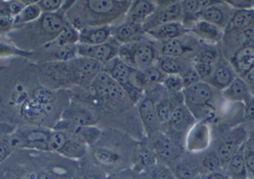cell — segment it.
Returning a JSON list of instances; mask_svg holds the SVG:
<instances>
[{
	"label": "cell",
	"instance_id": "9a60e30c",
	"mask_svg": "<svg viewBox=\"0 0 254 179\" xmlns=\"http://www.w3.org/2000/svg\"><path fill=\"white\" fill-rule=\"evenodd\" d=\"M155 9V4L152 1H133L127 13V22L141 25L154 13Z\"/></svg>",
	"mask_w": 254,
	"mask_h": 179
},
{
	"label": "cell",
	"instance_id": "2e32d148",
	"mask_svg": "<svg viewBox=\"0 0 254 179\" xmlns=\"http://www.w3.org/2000/svg\"><path fill=\"white\" fill-rule=\"evenodd\" d=\"M244 147L245 144L235 154L224 169V173L230 179H248V170L244 156Z\"/></svg>",
	"mask_w": 254,
	"mask_h": 179
},
{
	"label": "cell",
	"instance_id": "60d3db41",
	"mask_svg": "<svg viewBox=\"0 0 254 179\" xmlns=\"http://www.w3.org/2000/svg\"><path fill=\"white\" fill-rule=\"evenodd\" d=\"M64 2V1H60V0H45V1H38V4L44 13H57L58 10L63 7Z\"/></svg>",
	"mask_w": 254,
	"mask_h": 179
},
{
	"label": "cell",
	"instance_id": "ba28073f",
	"mask_svg": "<svg viewBox=\"0 0 254 179\" xmlns=\"http://www.w3.org/2000/svg\"><path fill=\"white\" fill-rule=\"evenodd\" d=\"M77 52L78 55L82 58H90L102 64L111 61L119 54L120 49L109 43L98 46H87L79 43L77 46Z\"/></svg>",
	"mask_w": 254,
	"mask_h": 179
},
{
	"label": "cell",
	"instance_id": "4dcf8cb0",
	"mask_svg": "<svg viewBox=\"0 0 254 179\" xmlns=\"http://www.w3.org/2000/svg\"><path fill=\"white\" fill-rule=\"evenodd\" d=\"M216 3L203 10L200 13V16L203 20L209 23L215 25H221L224 19V13L220 7L215 5Z\"/></svg>",
	"mask_w": 254,
	"mask_h": 179
},
{
	"label": "cell",
	"instance_id": "74e56055",
	"mask_svg": "<svg viewBox=\"0 0 254 179\" xmlns=\"http://www.w3.org/2000/svg\"><path fill=\"white\" fill-rule=\"evenodd\" d=\"M163 84L168 90L178 92L184 90V84L182 77L180 74L169 75L163 80Z\"/></svg>",
	"mask_w": 254,
	"mask_h": 179
},
{
	"label": "cell",
	"instance_id": "f35d334b",
	"mask_svg": "<svg viewBox=\"0 0 254 179\" xmlns=\"http://www.w3.org/2000/svg\"><path fill=\"white\" fill-rule=\"evenodd\" d=\"M95 157L99 162L105 164H114L119 160V155L109 149H97L95 152Z\"/></svg>",
	"mask_w": 254,
	"mask_h": 179
},
{
	"label": "cell",
	"instance_id": "d4e9b609",
	"mask_svg": "<svg viewBox=\"0 0 254 179\" xmlns=\"http://www.w3.org/2000/svg\"><path fill=\"white\" fill-rule=\"evenodd\" d=\"M59 47L72 46L79 42V31L66 21V25L60 35L56 40Z\"/></svg>",
	"mask_w": 254,
	"mask_h": 179
},
{
	"label": "cell",
	"instance_id": "d6a6232c",
	"mask_svg": "<svg viewBox=\"0 0 254 179\" xmlns=\"http://www.w3.org/2000/svg\"><path fill=\"white\" fill-rule=\"evenodd\" d=\"M244 156L248 170V179H254V142H245Z\"/></svg>",
	"mask_w": 254,
	"mask_h": 179
},
{
	"label": "cell",
	"instance_id": "ab89813d",
	"mask_svg": "<svg viewBox=\"0 0 254 179\" xmlns=\"http://www.w3.org/2000/svg\"><path fill=\"white\" fill-rule=\"evenodd\" d=\"M151 173L153 179H175L171 169L164 165H154Z\"/></svg>",
	"mask_w": 254,
	"mask_h": 179
},
{
	"label": "cell",
	"instance_id": "e0dca14e",
	"mask_svg": "<svg viewBox=\"0 0 254 179\" xmlns=\"http://www.w3.org/2000/svg\"><path fill=\"white\" fill-rule=\"evenodd\" d=\"M182 13L181 2L172 1V2L167 3V4H166L163 8L156 15L155 19L153 20V25L151 28L163 25V24L175 22L178 18L181 17Z\"/></svg>",
	"mask_w": 254,
	"mask_h": 179
},
{
	"label": "cell",
	"instance_id": "7c38bea8",
	"mask_svg": "<svg viewBox=\"0 0 254 179\" xmlns=\"http://www.w3.org/2000/svg\"><path fill=\"white\" fill-rule=\"evenodd\" d=\"M112 31L108 25L83 28L79 31V43L87 46L104 44L109 40Z\"/></svg>",
	"mask_w": 254,
	"mask_h": 179
},
{
	"label": "cell",
	"instance_id": "7402d4cb",
	"mask_svg": "<svg viewBox=\"0 0 254 179\" xmlns=\"http://www.w3.org/2000/svg\"><path fill=\"white\" fill-rule=\"evenodd\" d=\"M21 113L26 119L31 121L39 120L49 114L45 106L33 96L22 105Z\"/></svg>",
	"mask_w": 254,
	"mask_h": 179
},
{
	"label": "cell",
	"instance_id": "9f6ffc18",
	"mask_svg": "<svg viewBox=\"0 0 254 179\" xmlns=\"http://www.w3.org/2000/svg\"><path fill=\"white\" fill-rule=\"evenodd\" d=\"M39 177H38V174L35 172H29V173H26L25 174L23 177L20 179H38Z\"/></svg>",
	"mask_w": 254,
	"mask_h": 179
},
{
	"label": "cell",
	"instance_id": "30bf717a",
	"mask_svg": "<svg viewBox=\"0 0 254 179\" xmlns=\"http://www.w3.org/2000/svg\"><path fill=\"white\" fill-rule=\"evenodd\" d=\"M187 107L209 104L212 98L211 87L206 82H199L183 90Z\"/></svg>",
	"mask_w": 254,
	"mask_h": 179
},
{
	"label": "cell",
	"instance_id": "680465c9",
	"mask_svg": "<svg viewBox=\"0 0 254 179\" xmlns=\"http://www.w3.org/2000/svg\"><path fill=\"white\" fill-rule=\"evenodd\" d=\"M87 179H99L98 178H96V176H90V177L87 178Z\"/></svg>",
	"mask_w": 254,
	"mask_h": 179
},
{
	"label": "cell",
	"instance_id": "8992f818",
	"mask_svg": "<svg viewBox=\"0 0 254 179\" xmlns=\"http://www.w3.org/2000/svg\"><path fill=\"white\" fill-rule=\"evenodd\" d=\"M210 141V132L204 122L194 124L186 138L185 145L188 152L200 153L207 149Z\"/></svg>",
	"mask_w": 254,
	"mask_h": 179
},
{
	"label": "cell",
	"instance_id": "db71d44e",
	"mask_svg": "<svg viewBox=\"0 0 254 179\" xmlns=\"http://www.w3.org/2000/svg\"><path fill=\"white\" fill-rule=\"evenodd\" d=\"M244 80L246 82L247 85L254 90V67L251 70L248 72L246 74L244 75Z\"/></svg>",
	"mask_w": 254,
	"mask_h": 179
},
{
	"label": "cell",
	"instance_id": "816d5d0a",
	"mask_svg": "<svg viewBox=\"0 0 254 179\" xmlns=\"http://www.w3.org/2000/svg\"><path fill=\"white\" fill-rule=\"evenodd\" d=\"M195 179H230L224 173V170L208 173V174L200 175Z\"/></svg>",
	"mask_w": 254,
	"mask_h": 179
},
{
	"label": "cell",
	"instance_id": "484cf974",
	"mask_svg": "<svg viewBox=\"0 0 254 179\" xmlns=\"http://www.w3.org/2000/svg\"><path fill=\"white\" fill-rule=\"evenodd\" d=\"M186 51H187V48L178 39L165 42L160 49V52L163 56L174 58L182 56Z\"/></svg>",
	"mask_w": 254,
	"mask_h": 179
},
{
	"label": "cell",
	"instance_id": "6f0895ef",
	"mask_svg": "<svg viewBox=\"0 0 254 179\" xmlns=\"http://www.w3.org/2000/svg\"><path fill=\"white\" fill-rule=\"evenodd\" d=\"M52 179L50 176H47V175H42V176H39V179Z\"/></svg>",
	"mask_w": 254,
	"mask_h": 179
},
{
	"label": "cell",
	"instance_id": "9c48e42d",
	"mask_svg": "<svg viewBox=\"0 0 254 179\" xmlns=\"http://www.w3.org/2000/svg\"><path fill=\"white\" fill-rule=\"evenodd\" d=\"M66 20L59 13H43L38 22L41 37L56 40L66 25Z\"/></svg>",
	"mask_w": 254,
	"mask_h": 179
},
{
	"label": "cell",
	"instance_id": "52a82bcc",
	"mask_svg": "<svg viewBox=\"0 0 254 179\" xmlns=\"http://www.w3.org/2000/svg\"><path fill=\"white\" fill-rule=\"evenodd\" d=\"M102 64L90 58H82L72 62L71 75L73 79L81 83L90 82L102 71Z\"/></svg>",
	"mask_w": 254,
	"mask_h": 179
},
{
	"label": "cell",
	"instance_id": "5b68a950",
	"mask_svg": "<svg viewBox=\"0 0 254 179\" xmlns=\"http://www.w3.org/2000/svg\"><path fill=\"white\" fill-rule=\"evenodd\" d=\"M171 170L175 179H195L201 175L198 155L190 152L184 154Z\"/></svg>",
	"mask_w": 254,
	"mask_h": 179
},
{
	"label": "cell",
	"instance_id": "11a10c76",
	"mask_svg": "<svg viewBox=\"0 0 254 179\" xmlns=\"http://www.w3.org/2000/svg\"><path fill=\"white\" fill-rule=\"evenodd\" d=\"M7 153H8V150H7L6 146L2 143L1 146H0V159L1 161H3L6 157Z\"/></svg>",
	"mask_w": 254,
	"mask_h": 179
},
{
	"label": "cell",
	"instance_id": "8d00e7d4",
	"mask_svg": "<svg viewBox=\"0 0 254 179\" xmlns=\"http://www.w3.org/2000/svg\"><path fill=\"white\" fill-rule=\"evenodd\" d=\"M156 108H157V116L160 123H166V122L168 123L175 110L172 108L170 102H169L168 100H163L156 105Z\"/></svg>",
	"mask_w": 254,
	"mask_h": 179
},
{
	"label": "cell",
	"instance_id": "6da1fadb",
	"mask_svg": "<svg viewBox=\"0 0 254 179\" xmlns=\"http://www.w3.org/2000/svg\"><path fill=\"white\" fill-rule=\"evenodd\" d=\"M132 1H87L76 2L77 8L84 13H75L68 10L69 23L77 30L90 27L107 26L123 13L128 11Z\"/></svg>",
	"mask_w": 254,
	"mask_h": 179
},
{
	"label": "cell",
	"instance_id": "4316f807",
	"mask_svg": "<svg viewBox=\"0 0 254 179\" xmlns=\"http://www.w3.org/2000/svg\"><path fill=\"white\" fill-rule=\"evenodd\" d=\"M188 108L194 119H197L199 122L206 123L208 121L212 120L215 116V107L211 105L209 103L203 105L188 107Z\"/></svg>",
	"mask_w": 254,
	"mask_h": 179
},
{
	"label": "cell",
	"instance_id": "7bdbcfd3",
	"mask_svg": "<svg viewBox=\"0 0 254 179\" xmlns=\"http://www.w3.org/2000/svg\"><path fill=\"white\" fill-rule=\"evenodd\" d=\"M138 161L142 167L154 166L155 163L154 154L146 148H142L138 153Z\"/></svg>",
	"mask_w": 254,
	"mask_h": 179
},
{
	"label": "cell",
	"instance_id": "e575fe53",
	"mask_svg": "<svg viewBox=\"0 0 254 179\" xmlns=\"http://www.w3.org/2000/svg\"><path fill=\"white\" fill-rule=\"evenodd\" d=\"M160 69L168 75L180 74L182 73V66L174 58H166L160 61Z\"/></svg>",
	"mask_w": 254,
	"mask_h": 179
},
{
	"label": "cell",
	"instance_id": "ffe728a7",
	"mask_svg": "<svg viewBox=\"0 0 254 179\" xmlns=\"http://www.w3.org/2000/svg\"><path fill=\"white\" fill-rule=\"evenodd\" d=\"M233 61L236 70L241 74H246L254 67V47L246 46L239 49Z\"/></svg>",
	"mask_w": 254,
	"mask_h": 179
},
{
	"label": "cell",
	"instance_id": "cb8c5ba5",
	"mask_svg": "<svg viewBox=\"0 0 254 179\" xmlns=\"http://www.w3.org/2000/svg\"><path fill=\"white\" fill-rule=\"evenodd\" d=\"M42 9L38 2H30L19 16L14 18V25H22L34 22L42 16Z\"/></svg>",
	"mask_w": 254,
	"mask_h": 179
},
{
	"label": "cell",
	"instance_id": "8fae6325",
	"mask_svg": "<svg viewBox=\"0 0 254 179\" xmlns=\"http://www.w3.org/2000/svg\"><path fill=\"white\" fill-rule=\"evenodd\" d=\"M156 154L165 162L175 164L184 155L181 145L167 136H158L154 143Z\"/></svg>",
	"mask_w": 254,
	"mask_h": 179
},
{
	"label": "cell",
	"instance_id": "ac0fdd59",
	"mask_svg": "<svg viewBox=\"0 0 254 179\" xmlns=\"http://www.w3.org/2000/svg\"><path fill=\"white\" fill-rule=\"evenodd\" d=\"M149 35L158 40H174L179 37L183 32L182 27L178 22H169L154 27L147 31Z\"/></svg>",
	"mask_w": 254,
	"mask_h": 179
},
{
	"label": "cell",
	"instance_id": "5bb4252c",
	"mask_svg": "<svg viewBox=\"0 0 254 179\" xmlns=\"http://www.w3.org/2000/svg\"><path fill=\"white\" fill-rule=\"evenodd\" d=\"M139 116L143 122L144 126L146 128L148 134H152L158 129L159 121L157 116V108L154 101L149 98H145L139 103Z\"/></svg>",
	"mask_w": 254,
	"mask_h": 179
},
{
	"label": "cell",
	"instance_id": "bcb514c9",
	"mask_svg": "<svg viewBox=\"0 0 254 179\" xmlns=\"http://www.w3.org/2000/svg\"><path fill=\"white\" fill-rule=\"evenodd\" d=\"M8 4V10H9L10 14L13 17L15 18L16 16H19L22 13L25 7L28 4L24 1H12L7 2Z\"/></svg>",
	"mask_w": 254,
	"mask_h": 179
},
{
	"label": "cell",
	"instance_id": "c3c4849f",
	"mask_svg": "<svg viewBox=\"0 0 254 179\" xmlns=\"http://www.w3.org/2000/svg\"><path fill=\"white\" fill-rule=\"evenodd\" d=\"M227 3L230 5L236 7V8L240 9V10H249L254 6V1H239V0L235 1V0H232V1H227Z\"/></svg>",
	"mask_w": 254,
	"mask_h": 179
},
{
	"label": "cell",
	"instance_id": "1f68e13d",
	"mask_svg": "<svg viewBox=\"0 0 254 179\" xmlns=\"http://www.w3.org/2000/svg\"><path fill=\"white\" fill-rule=\"evenodd\" d=\"M69 119L75 126L78 127L87 126L93 122V115L85 109L72 110Z\"/></svg>",
	"mask_w": 254,
	"mask_h": 179
},
{
	"label": "cell",
	"instance_id": "603a6c76",
	"mask_svg": "<svg viewBox=\"0 0 254 179\" xmlns=\"http://www.w3.org/2000/svg\"><path fill=\"white\" fill-rule=\"evenodd\" d=\"M141 31V25L127 22L117 27L113 32L116 40L122 43L126 42L137 35Z\"/></svg>",
	"mask_w": 254,
	"mask_h": 179
},
{
	"label": "cell",
	"instance_id": "7a4b0ae2",
	"mask_svg": "<svg viewBox=\"0 0 254 179\" xmlns=\"http://www.w3.org/2000/svg\"><path fill=\"white\" fill-rule=\"evenodd\" d=\"M120 59L130 67H136L140 71L151 67L155 52L154 48L148 43H134L120 48Z\"/></svg>",
	"mask_w": 254,
	"mask_h": 179
},
{
	"label": "cell",
	"instance_id": "7dc6e473",
	"mask_svg": "<svg viewBox=\"0 0 254 179\" xmlns=\"http://www.w3.org/2000/svg\"><path fill=\"white\" fill-rule=\"evenodd\" d=\"M14 25V18L11 15H0V29L2 32L9 31Z\"/></svg>",
	"mask_w": 254,
	"mask_h": 179
},
{
	"label": "cell",
	"instance_id": "b9f144b4",
	"mask_svg": "<svg viewBox=\"0 0 254 179\" xmlns=\"http://www.w3.org/2000/svg\"><path fill=\"white\" fill-rule=\"evenodd\" d=\"M50 135L47 133L41 131H35L29 133L25 140L29 144H45L47 146Z\"/></svg>",
	"mask_w": 254,
	"mask_h": 179
},
{
	"label": "cell",
	"instance_id": "681fc988",
	"mask_svg": "<svg viewBox=\"0 0 254 179\" xmlns=\"http://www.w3.org/2000/svg\"><path fill=\"white\" fill-rule=\"evenodd\" d=\"M245 116L247 119H254V98L249 96L245 101Z\"/></svg>",
	"mask_w": 254,
	"mask_h": 179
},
{
	"label": "cell",
	"instance_id": "3957f363",
	"mask_svg": "<svg viewBox=\"0 0 254 179\" xmlns=\"http://www.w3.org/2000/svg\"><path fill=\"white\" fill-rule=\"evenodd\" d=\"M91 85L99 96L106 99L120 101L126 94L123 87L107 72L102 71L98 74L92 82Z\"/></svg>",
	"mask_w": 254,
	"mask_h": 179
},
{
	"label": "cell",
	"instance_id": "4fadbf2b",
	"mask_svg": "<svg viewBox=\"0 0 254 179\" xmlns=\"http://www.w3.org/2000/svg\"><path fill=\"white\" fill-rule=\"evenodd\" d=\"M194 118L191 113L186 111L183 107H177L174 110L172 117L168 122L169 128L177 135L187 137L189 131L194 125Z\"/></svg>",
	"mask_w": 254,
	"mask_h": 179
},
{
	"label": "cell",
	"instance_id": "ee69618b",
	"mask_svg": "<svg viewBox=\"0 0 254 179\" xmlns=\"http://www.w3.org/2000/svg\"><path fill=\"white\" fill-rule=\"evenodd\" d=\"M181 77H182L183 81H184L185 88L197 83V82H200V76H198L194 68L184 71L183 74L181 75Z\"/></svg>",
	"mask_w": 254,
	"mask_h": 179
},
{
	"label": "cell",
	"instance_id": "277c9868",
	"mask_svg": "<svg viewBox=\"0 0 254 179\" xmlns=\"http://www.w3.org/2000/svg\"><path fill=\"white\" fill-rule=\"evenodd\" d=\"M246 133L243 129H236L227 134L217 149L223 170L235 154L245 144Z\"/></svg>",
	"mask_w": 254,
	"mask_h": 179
},
{
	"label": "cell",
	"instance_id": "f1b7e54d",
	"mask_svg": "<svg viewBox=\"0 0 254 179\" xmlns=\"http://www.w3.org/2000/svg\"><path fill=\"white\" fill-rule=\"evenodd\" d=\"M33 97L45 106L48 113L53 112L56 101V96L53 91L45 88H38L34 92Z\"/></svg>",
	"mask_w": 254,
	"mask_h": 179
},
{
	"label": "cell",
	"instance_id": "d6986e66",
	"mask_svg": "<svg viewBox=\"0 0 254 179\" xmlns=\"http://www.w3.org/2000/svg\"><path fill=\"white\" fill-rule=\"evenodd\" d=\"M201 153L198 155L201 175L224 170L217 150H205Z\"/></svg>",
	"mask_w": 254,
	"mask_h": 179
},
{
	"label": "cell",
	"instance_id": "44dd1931",
	"mask_svg": "<svg viewBox=\"0 0 254 179\" xmlns=\"http://www.w3.org/2000/svg\"><path fill=\"white\" fill-rule=\"evenodd\" d=\"M248 86L244 79L234 78L231 84L224 89V95L233 101H245L249 97Z\"/></svg>",
	"mask_w": 254,
	"mask_h": 179
},
{
	"label": "cell",
	"instance_id": "836d02e7",
	"mask_svg": "<svg viewBox=\"0 0 254 179\" xmlns=\"http://www.w3.org/2000/svg\"><path fill=\"white\" fill-rule=\"evenodd\" d=\"M196 30L203 37L210 40H217L220 37L219 30L217 25L209 23L206 21H200L196 25Z\"/></svg>",
	"mask_w": 254,
	"mask_h": 179
},
{
	"label": "cell",
	"instance_id": "f907efd6",
	"mask_svg": "<svg viewBox=\"0 0 254 179\" xmlns=\"http://www.w3.org/2000/svg\"><path fill=\"white\" fill-rule=\"evenodd\" d=\"M13 102L16 104H21L23 105L29 98H28V93L25 91H17L13 93L12 97H11Z\"/></svg>",
	"mask_w": 254,
	"mask_h": 179
},
{
	"label": "cell",
	"instance_id": "d590c367",
	"mask_svg": "<svg viewBox=\"0 0 254 179\" xmlns=\"http://www.w3.org/2000/svg\"><path fill=\"white\" fill-rule=\"evenodd\" d=\"M66 143L67 139L66 135L64 133L57 131L50 134L47 146L50 150L60 151L64 149Z\"/></svg>",
	"mask_w": 254,
	"mask_h": 179
},
{
	"label": "cell",
	"instance_id": "83f0119b",
	"mask_svg": "<svg viewBox=\"0 0 254 179\" xmlns=\"http://www.w3.org/2000/svg\"><path fill=\"white\" fill-rule=\"evenodd\" d=\"M233 79L234 78L230 69L224 66L218 67L212 75V83L222 89H226Z\"/></svg>",
	"mask_w": 254,
	"mask_h": 179
},
{
	"label": "cell",
	"instance_id": "f5cc1de1",
	"mask_svg": "<svg viewBox=\"0 0 254 179\" xmlns=\"http://www.w3.org/2000/svg\"><path fill=\"white\" fill-rule=\"evenodd\" d=\"M215 55L212 52L209 51H204L200 53L197 57L196 62L206 63V64H212V61L215 60Z\"/></svg>",
	"mask_w": 254,
	"mask_h": 179
},
{
	"label": "cell",
	"instance_id": "f6af8a7d",
	"mask_svg": "<svg viewBox=\"0 0 254 179\" xmlns=\"http://www.w3.org/2000/svg\"><path fill=\"white\" fill-rule=\"evenodd\" d=\"M194 70L197 72L200 79L209 77L212 75V66L206 63L196 62L194 67Z\"/></svg>",
	"mask_w": 254,
	"mask_h": 179
},
{
	"label": "cell",
	"instance_id": "f546056e",
	"mask_svg": "<svg viewBox=\"0 0 254 179\" xmlns=\"http://www.w3.org/2000/svg\"><path fill=\"white\" fill-rule=\"evenodd\" d=\"M254 19V15L250 10H239L233 15L231 24L236 29L245 30L249 27Z\"/></svg>",
	"mask_w": 254,
	"mask_h": 179
}]
</instances>
